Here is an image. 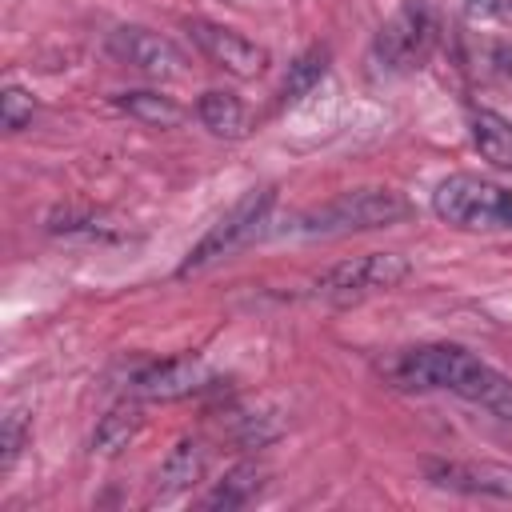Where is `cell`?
Returning a JSON list of instances; mask_svg holds the SVG:
<instances>
[{"instance_id": "cell-1", "label": "cell", "mask_w": 512, "mask_h": 512, "mask_svg": "<svg viewBox=\"0 0 512 512\" xmlns=\"http://www.w3.org/2000/svg\"><path fill=\"white\" fill-rule=\"evenodd\" d=\"M384 376L404 392H452L460 400L492 408V400L508 388V376L484 364L476 352L460 344H420L384 360Z\"/></svg>"}, {"instance_id": "cell-2", "label": "cell", "mask_w": 512, "mask_h": 512, "mask_svg": "<svg viewBox=\"0 0 512 512\" xmlns=\"http://www.w3.org/2000/svg\"><path fill=\"white\" fill-rule=\"evenodd\" d=\"M408 216V200L392 188H352L340 192L324 204L304 208L284 236L296 240H332V236H352V232H372V228H388L396 220Z\"/></svg>"}, {"instance_id": "cell-3", "label": "cell", "mask_w": 512, "mask_h": 512, "mask_svg": "<svg viewBox=\"0 0 512 512\" xmlns=\"http://www.w3.org/2000/svg\"><path fill=\"white\" fill-rule=\"evenodd\" d=\"M436 36H440V20L432 0H404L372 36L368 48L372 76H408L424 68V60L436 48Z\"/></svg>"}, {"instance_id": "cell-4", "label": "cell", "mask_w": 512, "mask_h": 512, "mask_svg": "<svg viewBox=\"0 0 512 512\" xmlns=\"http://www.w3.org/2000/svg\"><path fill=\"white\" fill-rule=\"evenodd\" d=\"M432 212L468 232H512V192L472 172H452L432 192Z\"/></svg>"}, {"instance_id": "cell-5", "label": "cell", "mask_w": 512, "mask_h": 512, "mask_svg": "<svg viewBox=\"0 0 512 512\" xmlns=\"http://www.w3.org/2000/svg\"><path fill=\"white\" fill-rule=\"evenodd\" d=\"M408 272H412V264L400 252H364V256H348V260L324 268L308 292L328 304H356V300L396 288Z\"/></svg>"}, {"instance_id": "cell-6", "label": "cell", "mask_w": 512, "mask_h": 512, "mask_svg": "<svg viewBox=\"0 0 512 512\" xmlns=\"http://www.w3.org/2000/svg\"><path fill=\"white\" fill-rule=\"evenodd\" d=\"M272 204H276V192H272V188H252L248 196H240V200L200 236V244L184 256V264H180L176 272H180V276H192V272L216 264L220 256H232L240 244H248V240L264 228Z\"/></svg>"}, {"instance_id": "cell-7", "label": "cell", "mask_w": 512, "mask_h": 512, "mask_svg": "<svg viewBox=\"0 0 512 512\" xmlns=\"http://www.w3.org/2000/svg\"><path fill=\"white\" fill-rule=\"evenodd\" d=\"M188 32H192V44L200 48V56L212 60L216 68H224L236 80H252L268 64V52L256 40L240 36L236 28H224V24H212V20H192Z\"/></svg>"}, {"instance_id": "cell-8", "label": "cell", "mask_w": 512, "mask_h": 512, "mask_svg": "<svg viewBox=\"0 0 512 512\" xmlns=\"http://www.w3.org/2000/svg\"><path fill=\"white\" fill-rule=\"evenodd\" d=\"M108 48H112V56H120L124 64H132L136 72L156 76V80H172V76L184 72V52L168 36H160L152 28H140V24L116 28Z\"/></svg>"}, {"instance_id": "cell-9", "label": "cell", "mask_w": 512, "mask_h": 512, "mask_svg": "<svg viewBox=\"0 0 512 512\" xmlns=\"http://www.w3.org/2000/svg\"><path fill=\"white\" fill-rule=\"evenodd\" d=\"M428 484L460 492V496H492V500H512V464H492V460H428L424 464Z\"/></svg>"}, {"instance_id": "cell-10", "label": "cell", "mask_w": 512, "mask_h": 512, "mask_svg": "<svg viewBox=\"0 0 512 512\" xmlns=\"http://www.w3.org/2000/svg\"><path fill=\"white\" fill-rule=\"evenodd\" d=\"M212 384V372L204 360L196 356H176V360H160V364H148L144 372L132 376V396H144V400H184L200 388Z\"/></svg>"}, {"instance_id": "cell-11", "label": "cell", "mask_w": 512, "mask_h": 512, "mask_svg": "<svg viewBox=\"0 0 512 512\" xmlns=\"http://www.w3.org/2000/svg\"><path fill=\"white\" fill-rule=\"evenodd\" d=\"M204 464H208V452L200 440H180L164 464L156 468V484H152V500H172L180 492H188L200 476H204Z\"/></svg>"}, {"instance_id": "cell-12", "label": "cell", "mask_w": 512, "mask_h": 512, "mask_svg": "<svg viewBox=\"0 0 512 512\" xmlns=\"http://www.w3.org/2000/svg\"><path fill=\"white\" fill-rule=\"evenodd\" d=\"M260 488H264V468L260 464H236L200 496V508L204 512H236V508L252 504L260 496Z\"/></svg>"}, {"instance_id": "cell-13", "label": "cell", "mask_w": 512, "mask_h": 512, "mask_svg": "<svg viewBox=\"0 0 512 512\" xmlns=\"http://www.w3.org/2000/svg\"><path fill=\"white\" fill-rule=\"evenodd\" d=\"M468 132H472V144L476 152L496 164V168H512V120L492 112V108H472L468 116Z\"/></svg>"}, {"instance_id": "cell-14", "label": "cell", "mask_w": 512, "mask_h": 512, "mask_svg": "<svg viewBox=\"0 0 512 512\" xmlns=\"http://www.w3.org/2000/svg\"><path fill=\"white\" fill-rule=\"evenodd\" d=\"M196 116H200V124H204L212 136H224V140H240V136L248 132V112H244V104H240L232 92H220V88H212V92H204V96L196 100Z\"/></svg>"}, {"instance_id": "cell-15", "label": "cell", "mask_w": 512, "mask_h": 512, "mask_svg": "<svg viewBox=\"0 0 512 512\" xmlns=\"http://www.w3.org/2000/svg\"><path fill=\"white\" fill-rule=\"evenodd\" d=\"M140 424H144L140 404H132V400L112 404V408H108V412L96 420V432H92V452H100V456H116L120 448H128V440L140 432Z\"/></svg>"}, {"instance_id": "cell-16", "label": "cell", "mask_w": 512, "mask_h": 512, "mask_svg": "<svg viewBox=\"0 0 512 512\" xmlns=\"http://www.w3.org/2000/svg\"><path fill=\"white\" fill-rule=\"evenodd\" d=\"M116 108L128 112V116L140 120V124H152V128H172V124L184 120V108H180L172 96L144 92V88H136V92H120V96H116Z\"/></svg>"}, {"instance_id": "cell-17", "label": "cell", "mask_w": 512, "mask_h": 512, "mask_svg": "<svg viewBox=\"0 0 512 512\" xmlns=\"http://www.w3.org/2000/svg\"><path fill=\"white\" fill-rule=\"evenodd\" d=\"M328 72V48L324 44H312L308 52H300L288 72H284V84H280V96L284 100H300L304 92H312L320 84V76Z\"/></svg>"}, {"instance_id": "cell-18", "label": "cell", "mask_w": 512, "mask_h": 512, "mask_svg": "<svg viewBox=\"0 0 512 512\" xmlns=\"http://www.w3.org/2000/svg\"><path fill=\"white\" fill-rule=\"evenodd\" d=\"M28 432H32L28 408H12V412L4 416V424H0V472H8V468L16 464V456H20L24 444H28Z\"/></svg>"}, {"instance_id": "cell-19", "label": "cell", "mask_w": 512, "mask_h": 512, "mask_svg": "<svg viewBox=\"0 0 512 512\" xmlns=\"http://www.w3.org/2000/svg\"><path fill=\"white\" fill-rule=\"evenodd\" d=\"M32 112H36V100H32V92H28V88L8 84V88L0 92V120H4V128H8V132L28 128V124H32Z\"/></svg>"}, {"instance_id": "cell-20", "label": "cell", "mask_w": 512, "mask_h": 512, "mask_svg": "<svg viewBox=\"0 0 512 512\" xmlns=\"http://www.w3.org/2000/svg\"><path fill=\"white\" fill-rule=\"evenodd\" d=\"M472 20H500V24H512V0H468L464 4Z\"/></svg>"}, {"instance_id": "cell-21", "label": "cell", "mask_w": 512, "mask_h": 512, "mask_svg": "<svg viewBox=\"0 0 512 512\" xmlns=\"http://www.w3.org/2000/svg\"><path fill=\"white\" fill-rule=\"evenodd\" d=\"M496 60H500V72H504V76H512V48H500V52H496Z\"/></svg>"}]
</instances>
